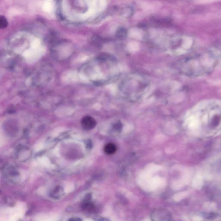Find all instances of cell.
I'll return each instance as SVG.
<instances>
[{
	"label": "cell",
	"instance_id": "obj_4",
	"mask_svg": "<svg viewBox=\"0 0 221 221\" xmlns=\"http://www.w3.org/2000/svg\"><path fill=\"white\" fill-rule=\"evenodd\" d=\"M116 35L119 39H124L127 35V31L124 28L120 27L117 30Z\"/></svg>",
	"mask_w": 221,
	"mask_h": 221
},
{
	"label": "cell",
	"instance_id": "obj_7",
	"mask_svg": "<svg viewBox=\"0 0 221 221\" xmlns=\"http://www.w3.org/2000/svg\"><path fill=\"white\" fill-rule=\"evenodd\" d=\"M216 216V214L210 213L205 215V217L206 219H212L215 218Z\"/></svg>",
	"mask_w": 221,
	"mask_h": 221
},
{
	"label": "cell",
	"instance_id": "obj_2",
	"mask_svg": "<svg viewBox=\"0 0 221 221\" xmlns=\"http://www.w3.org/2000/svg\"><path fill=\"white\" fill-rule=\"evenodd\" d=\"M81 124L83 129L85 130H91L95 127L96 122L95 119L91 116H86L82 119Z\"/></svg>",
	"mask_w": 221,
	"mask_h": 221
},
{
	"label": "cell",
	"instance_id": "obj_3",
	"mask_svg": "<svg viewBox=\"0 0 221 221\" xmlns=\"http://www.w3.org/2000/svg\"><path fill=\"white\" fill-rule=\"evenodd\" d=\"M117 148L113 143H109L105 146L104 151L108 155H112L116 153Z\"/></svg>",
	"mask_w": 221,
	"mask_h": 221
},
{
	"label": "cell",
	"instance_id": "obj_1",
	"mask_svg": "<svg viewBox=\"0 0 221 221\" xmlns=\"http://www.w3.org/2000/svg\"><path fill=\"white\" fill-rule=\"evenodd\" d=\"M152 220L154 221H168L171 219V215L168 210L164 209L159 208L154 210L151 215Z\"/></svg>",
	"mask_w": 221,
	"mask_h": 221
},
{
	"label": "cell",
	"instance_id": "obj_5",
	"mask_svg": "<svg viewBox=\"0 0 221 221\" xmlns=\"http://www.w3.org/2000/svg\"><path fill=\"white\" fill-rule=\"evenodd\" d=\"M8 22L6 17L1 16L0 18V28L1 29H4L8 27Z\"/></svg>",
	"mask_w": 221,
	"mask_h": 221
},
{
	"label": "cell",
	"instance_id": "obj_6",
	"mask_svg": "<svg viewBox=\"0 0 221 221\" xmlns=\"http://www.w3.org/2000/svg\"><path fill=\"white\" fill-rule=\"evenodd\" d=\"M122 124L120 122H118L114 124L113 128L116 131L119 132V131H121V129H122Z\"/></svg>",
	"mask_w": 221,
	"mask_h": 221
},
{
	"label": "cell",
	"instance_id": "obj_8",
	"mask_svg": "<svg viewBox=\"0 0 221 221\" xmlns=\"http://www.w3.org/2000/svg\"><path fill=\"white\" fill-rule=\"evenodd\" d=\"M70 220H72V221H79V220H81V219H70Z\"/></svg>",
	"mask_w": 221,
	"mask_h": 221
}]
</instances>
